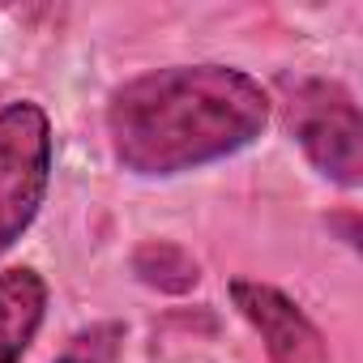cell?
Returning <instances> with one entry per match:
<instances>
[{
	"label": "cell",
	"mask_w": 363,
	"mask_h": 363,
	"mask_svg": "<svg viewBox=\"0 0 363 363\" xmlns=\"http://www.w3.org/2000/svg\"><path fill=\"white\" fill-rule=\"evenodd\" d=\"M103 120L124 171L167 179L248 150L269 124V94L231 65H171L116 86Z\"/></svg>",
	"instance_id": "cell-1"
},
{
	"label": "cell",
	"mask_w": 363,
	"mask_h": 363,
	"mask_svg": "<svg viewBox=\"0 0 363 363\" xmlns=\"http://www.w3.org/2000/svg\"><path fill=\"white\" fill-rule=\"evenodd\" d=\"M282 111L286 133L303 150V158L333 179L337 189L363 184V120L359 103L346 86L329 77H282Z\"/></svg>",
	"instance_id": "cell-2"
},
{
	"label": "cell",
	"mask_w": 363,
	"mask_h": 363,
	"mask_svg": "<svg viewBox=\"0 0 363 363\" xmlns=\"http://www.w3.org/2000/svg\"><path fill=\"white\" fill-rule=\"evenodd\" d=\"M52 184V120L39 103L0 107V257L39 218Z\"/></svg>",
	"instance_id": "cell-3"
},
{
	"label": "cell",
	"mask_w": 363,
	"mask_h": 363,
	"mask_svg": "<svg viewBox=\"0 0 363 363\" xmlns=\"http://www.w3.org/2000/svg\"><path fill=\"white\" fill-rule=\"evenodd\" d=\"M231 303L240 308V316L261 333L265 342V354L274 363H325V337L320 329L308 320V312L282 295L278 286L269 282H248V278H235L231 282Z\"/></svg>",
	"instance_id": "cell-4"
},
{
	"label": "cell",
	"mask_w": 363,
	"mask_h": 363,
	"mask_svg": "<svg viewBox=\"0 0 363 363\" xmlns=\"http://www.w3.org/2000/svg\"><path fill=\"white\" fill-rule=\"evenodd\" d=\"M48 316V282L30 265L0 274V363H22Z\"/></svg>",
	"instance_id": "cell-5"
},
{
	"label": "cell",
	"mask_w": 363,
	"mask_h": 363,
	"mask_svg": "<svg viewBox=\"0 0 363 363\" xmlns=\"http://www.w3.org/2000/svg\"><path fill=\"white\" fill-rule=\"evenodd\" d=\"M133 274L137 282L162 291V295H189L201 282V265L189 248H179L171 240H145L133 248Z\"/></svg>",
	"instance_id": "cell-6"
},
{
	"label": "cell",
	"mask_w": 363,
	"mask_h": 363,
	"mask_svg": "<svg viewBox=\"0 0 363 363\" xmlns=\"http://www.w3.org/2000/svg\"><path fill=\"white\" fill-rule=\"evenodd\" d=\"M120 350H124V325L120 320H94V325L77 329L52 363H116Z\"/></svg>",
	"instance_id": "cell-7"
}]
</instances>
